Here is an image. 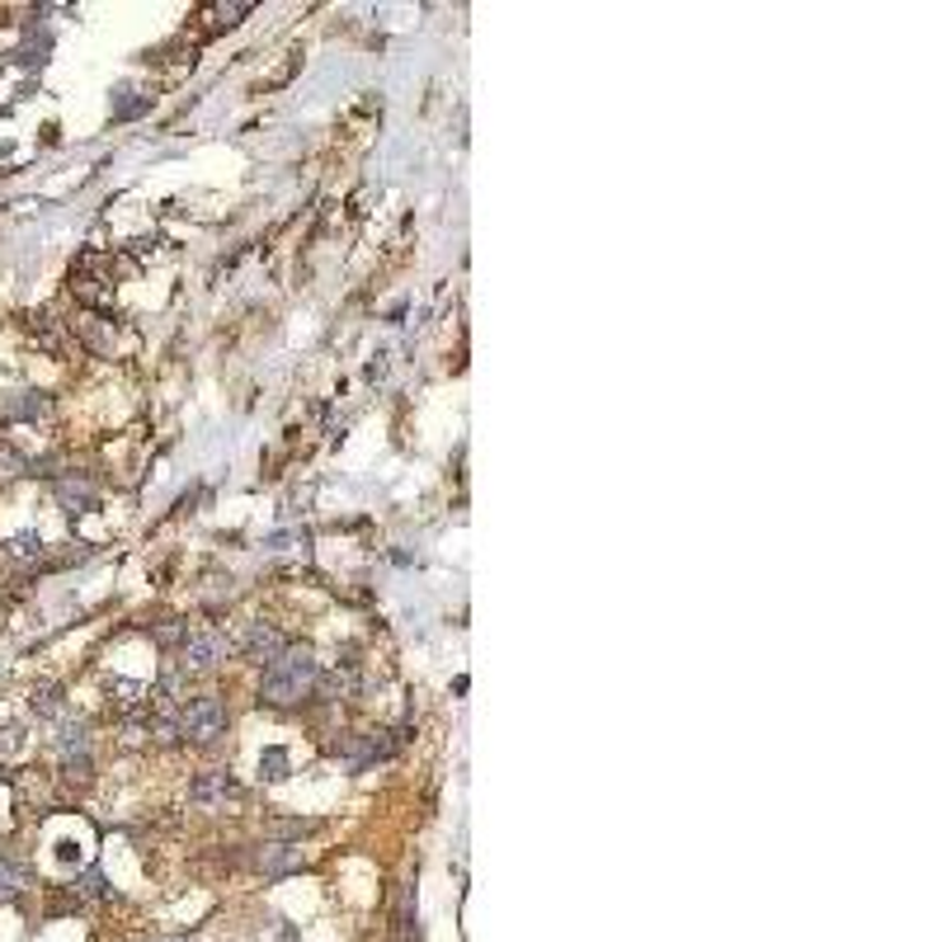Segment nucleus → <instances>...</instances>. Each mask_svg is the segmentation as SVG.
Masks as SVG:
<instances>
[{"instance_id": "1", "label": "nucleus", "mask_w": 942, "mask_h": 942, "mask_svg": "<svg viewBox=\"0 0 942 942\" xmlns=\"http://www.w3.org/2000/svg\"><path fill=\"white\" fill-rule=\"evenodd\" d=\"M316 678H320V665L311 660V651L303 646H288L284 655L274 660V665L265 670V684H259V697L274 707H284V703H297L303 693L316 688Z\"/></svg>"}, {"instance_id": "2", "label": "nucleus", "mask_w": 942, "mask_h": 942, "mask_svg": "<svg viewBox=\"0 0 942 942\" xmlns=\"http://www.w3.org/2000/svg\"><path fill=\"white\" fill-rule=\"evenodd\" d=\"M179 731H185L189 740H198V745H208V740H217L227 731V707H222V697H194V703L185 707V716H179Z\"/></svg>"}, {"instance_id": "3", "label": "nucleus", "mask_w": 942, "mask_h": 942, "mask_svg": "<svg viewBox=\"0 0 942 942\" xmlns=\"http://www.w3.org/2000/svg\"><path fill=\"white\" fill-rule=\"evenodd\" d=\"M227 660V641L222 636H189L185 641V670L189 674H204L212 665H222Z\"/></svg>"}, {"instance_id": "4", "label": "nucleus", "mask_w": 942, "mask_h": 942, "mask_svg": "<svg viewBox=\"0 0 942 942\" xmlns=\"http://www.w3.org/2000/svg\"><path fill=\"white\" fill-rule=\"evenodd\" d=\"M284 651H288L284 632H274L269 623H255V627H250V641H246V655H250V660H259V665L269 670V665H274V660L284 655Z\"/></svg>"}, {"instance_id": "5", "label": "nucleus", "mask_w": 942, "mask_h": 942, "mask_svg": "<svg viewBox=\"0 0 942 942\" xmlns=\"http://www.w3.org/2000/svg\"><path fill=\"white\" fill-rule=\"evenodd\" d=\"M292 867H303V849H292V844H269L259 853V872H269V876H284Z\"/></svg>"}, {"instance_id": "6", "label": "nucleus", "mask_w": 942, "mask_h": 942, "mask_svg": "<svg viewBox=\"0 0 942 942\" xmlns=\"http://www.w3.org/2000/svg\"><path fill=\"white\" fill-rule=\"evenodd\" d=\"M189 796H194V801H222V796H231V777H227V773H204V777H194Z\"/></svg>"}, {"instance_id": "7", "label": "nucleus", "mask_w": 942, "mask_h": 942, "mask_svg": "<svg viewBox=\"0 0 942 942\" xmlns=\"http://www.w3.org/2000/svg\"><path fill=\"white\" fill-rule=\"evenodd\" d=\"M57 495H62V505H67L71 514H86V509L95 505V490H86V486H71V480H62V486H57Z\"/></svg>"}, {"instance_id": "8", "label": "nucleus", "mask_w": 942, "mask_h": 942, "mask_svg": "<svg viewBox=\"0 0 942 942\" xmlns=\"http://www.w3.org/2000/svg\"><path fill=\"white\" fill-rule=\"evenodd\" d=\"M259 777H269V783L288 777V754L284 750H265V754H259Z\"/></svg>"}, {"instance_id": "9", "label": "nucleus", "mask_w": 942, "mask_h": 942, "mask_svg": "<svg viewBox=\"0 0 942 942\" xmlns=\"http://www.w3.org/2000/svg\"><path fill=\"white\" fill-rule=\"evenodd\" d=\"M6 552H10V556H19V561H33V556H43V537L24 533V537H14V543H10Z\"/></svg>"}, {"instance_id": "10", "label": "nucleus", "mask_w": 942, "mask_h": 942, "mask_svg": "<svg viewBox=\"0 0 942 942\" xmlns=\"http://www.w3.org/2000/svg\"><path fill=\"white\" fill-rule=\"evenodd\" d=\"M19 881H24V876H19V867H10V863H0V900H10V895L19 891Z\"/></svg>"}, {"instance_id": "11", "label": "nucleus", "mask_w": 942, "mask_h": 942, "mask_svg": "<svg viewBox=\"0 0 942 942\" xmlns=\"http://www.w3.org/2000/svg\"><path fill=\"white\" fill-rule=\"evenodd\" d=\"M33 707H38V712H57V688H43V693H33Z\"/></svg>"}, {"instance_id": "12", "label": "nucleus", "mask_w": 942, "mask_h": 942, "mask_svg": "<svg viewBox=\"0 0 942 942\" xmlns=\"http://www.w3.org/2000/svg\"><path fill=\"white\" fill-rule=\"evenodd\" d=\"M240 14H250V6H231V10H222V19H227V24H236Z\"/></svg>"}]
</instances>
